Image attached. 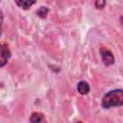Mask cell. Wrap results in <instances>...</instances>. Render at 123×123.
<instances>
[{
  "mask_svg": "<svg viewBox=\"0 0 123 123\" xmlns=\"http://www.w3.org/2000/svg\"><path fill=\"white\" fill-rule=\"evenodd\" d=\"M77 90L81 95H86L90 91V86L87 82L86 81H80L77 84Z\"/></svg>",
  "mask_w": 123,
  "mask_h": 123,
  "instance_id": "obj_4",
  "label": "cell"
},
{
  "mask_svg": "<svg viewBox=\"0 0 123 123\" xmlns=\"http://www.w3.org/2000/svg\"><path fill=\"white\" fill-rule=\"evenodd\" d=\"M43 120H44L43 113L38 112V111H34L29 117V122L30 123H41Z\"/></svg>",
  "mask_w": 123,
  "mask_h": 123,
  "instance_id": "obj_5",
  "label": "cell"
},
{
  "mask_svg": "<svg viewBox=\"0 0 123 123\" xmlns=\"http://www.w3.org/2000/svg\"><path fill=\"white\" fill-rule=\"evenodd\" d=\"M94 5H95V8L96 9H103L104 7H105V5H106V2L105 1H96L95 3H94Z\"/></svg>",
  "mask_w": 123,
  "mask_h": 123,
  "instance_id": "obj_8",
  "label": "cell"
},
{
  "mask_svg": "<svg viewBox=\"0 0 123 123\" xmlns=\"http://www.w3.org/2000/svg\"><path fill=\"white\" fill-rule=\"evenodd\" d=\"M100 56H101L103 63L105 65L110 66L114 63V56L111 50H109L105 47H101L100 48Z\"/></svg>",
  "mask_w": 123,
  "mask_h": 123,
  "instance_id": "obj_2",
  "label": "cell"
},
{
  "mask_svg": "<svg viewBox=\"0 0 123 123\" xmlns=\"http://www.w3.org/2000/svg\"><path fill=\"white\" fill-rule=\"evenodd\" d=\"M76 123H83V122H82V121H77Z\"/></svg>",
  "mask_w": 123,
  "mask_h": 123,
  "instance_id": "obj_10",
  "label": "cell"
},
{
  "mask_svg": "<svg viewBox=\"0 0 123 123\" xmlns=\"http://www.w3.org/2000/svg\"><path fill=\"white\" fill-rule=\"evenodd\" d=\"M3 19H4V15L2 11H0V36L2 34V26H3Z\"/></svg>",
  "mask_w": 123,
  "mask_h": 123,
  "instance_id": "obj_9",
  "label": "cell"
},
{
  "mask_svg": "<svg viewBox=\"0 0 123 123\" xmlns=\"http://www.w3.org/2000/svg\"><path fill=\"white\" fill-rule=\"evenodd\" d=\"M101 105L104 109L121 107L123 105V90L121 88L110 90L102 97Z\"/></svg>",
  "mask_w": 123,
  "mask_h": 123,
  "instance_id": "obj_1",
  "label": "cell"
},
{
  "mask_svg": "<svg viewBox=\"0 0 123 123\" xmlns=\"http://www.w3.org/2000/svg\"><path fill=\"white\" fill-rule=\"evenodd\" d=\"M34 4H36V1H30V0H21V1H15V5H17L19 8L23 10H28L31 8Z\"/></svg>",
  "mask_w": 123,
  "mask_h": 123,
  "instance_id": "obj_6",
  "label": "cell"
},
{
  "mask_svg": "<svg viewBox=\"0 0 123 123\" xmlns=\"http://www.w3.org/2000/svg\"><path fill=\"white\" fill-rule=\"evenodd\" d=\"M48 12H49V10H48L47 7H40V8L37 10V14L39 17H41V18H45V17L47 16V14H48Z\"/></svg>",
  "mask_w": 123,
  "mask_h": 123,
  "instance_id": "obj_7",
  "label": "cell"
},
{
  "mask_svg": "<svg viewBox=\"0 0 123 123\" xmlns=\"http://www.w3.org/2000/svg\"><path fill=\"white\" fill-rule=\"evenodd\" d=\"M11 54L9 46L5 43H0V67H3L8 63Z\"/></svg>",
  "mask_w": 123,
  "mask_h": 123,
  "instance_id": "obj_3",
  "label": "cell"
}]
</instances>
